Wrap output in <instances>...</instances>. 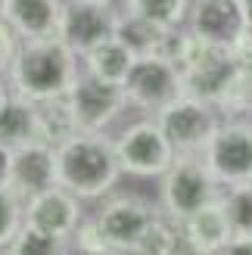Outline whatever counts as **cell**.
Wrapping results in <instances>:
<instances>
[{
	"instance_id": "obj_1",
	"label": "cell",
	"mask_w": 252,
	"mask_h": 255,
	"mask_svg": "<svg viewBox=\"0 0 252 255\" xmlns=\"http://www.w3.org/2000/svg\"><path fill=\"white\" fill-rule=\"evenodd\" d=\"M78 75H81L78 53L59 34H47V37H22L16 56L6 69V81L12 94L37 103L47 97L69 94Z\"/></svg>"
},
{
	"instance_id": "obj_2",
	"label": "cell",
	"mask_w": 252,
	"mask_h": 255,
	"mask_svg": "<svg viewBox=\"0 0 252 255\" xmlns=\"http://www.w3.org/2000/svg\"><path fill=\"white\" fill-rule=\"evenodd\" d=\"M56 177L59 184L81 199H103L122 177L116 137L103 131H75L56 143Z\"/></svg>"
},
{
	"instance_id": "obj_3",
	"label": "cell",
	"mask_w": 252,
	"mask_h": 255,
	"mask_svg": "<svg viewBox=\"0 0 252 255\" xmlns=\"http://www.w3.org/2000/svg\"><path fill=\"white\" fill-rule=\"evenodd\" d=\"M224 187L209 171L203 152H181L171 162V168L162 174V187H159L162 212H168L178 221H184L196 209H203L206 202L218 199Z\"/></svg>"
},
{
	"instance_id": "obj_4",
	"label": "cell",
	"mask_w": 252,
	"mask_h": 255,
	"mask_svg": "<svg viewBox=\"0 0 252 255\" xmlns=\"http://www.w3.org/2000/svg\"><path fill=\"white\" fill-rule=\"evenodd\" d=\"M153 119L165 131V137L171 140L178 156L181 152H203L212 134L218 131V125L224 122L218 106H212L199 97H190V94H178Z\"/></svg>"
},
{
	"instance_id": "obj_5",
	"label": "cell",
	"mask_w": 252,
	"mask_h": 255,
	"mask_svg": "<svg viewBox=\"0 0 252 255\" xmlns=\"http://www.w3.org/2000/svg\"><path fill=\"white\" fill-rule=\"evenodd\" d=\"M116 152H119L122 171L137 177H162L171 168V162L178 159L171 140L165 137L156 119H140L128 125L116 137Z\"/></svg>"
},
{
	"instance_id": "obj_6",
	"label": "cell",
	"mask_w": 252,
	"mask_h": 255,
	"mask_svg": "<svg viewBox=\"0 0 252 255\" xmlns=\"http://www.w3.org/2000/svg\"><path fill=\"white\" fill-rule=\"evenodd\" d=\"M203 159L221 187L252 181V122L224 119L206 143Z\"/></svg>"
},
{
	"instance_id": "obj_7",
	"label": "cell",
	"mask_w": 252,
	"mask_h": 255,
	"mask_svg": "<svg viewBox=\"0 0 252 255\" xmlns=\"http://www.w3.org/2000/svg\"><path fill=\"white\" fill-rule=\"evenodd\" d=\"M122 12H116L112 0H62L59 37L78 56L91 53L94 47L116 37Z\"/></svg>"
},
{
	"instance_id": "obj_8",
	"label": "cell",
	"mask_w": 252,
	"mask_h": 255,
	"mask_svg": "<svg viewBox=\"0 0 252 255\" xmlns=\"http://www.w3.org/2000/svg\"><path fill=\"white\" fill-rule=\"evenodd\" d=\"M122 91H125L128 106H137L140 112H153L156 116L165 103H171L178 94H184V84H181L178 66L168 56L153 53V56H137Z\"/></svg>"
},
{
	"instance_id": "obj_9",
	"label": "cell",
	"mask_w": 252,
	"mask_h": 255,
	"mask_svg": "<svg viewBox=\"0 0 252 255\" xmlns=\"http://www.w3.org/2000/svg\"><path fill=\"white\" fill-rule=\"evenodd\" d=\"M156 209L149 206L143 196L137 193H122V196H109L100 212L94 215L103 237L109 240V246L116 255H131L137 252V243L143 240L149 221L156 218Z\"/></svg>"
},
{
	"instance_id": "obj_10",
	"label": "cell",
	"mask_w": 252,
	"mask_h": 255,
	"mask_svg": "<svg viewBox=\"0 0 252 255\" xmlns=\"http://www.w3.org/2000/svg\"><path fill=\"white\" fill-rule=\"evenodd\" d=\"M69 103L72 112L78 119L81 131H106V128L119 119V112L128 106L125 100V91L119 84H109V81H100L94 75L81 72L75 84L69 87Z\"/></svg>"
},
{
	"instance_id": "obj_11",
	"label": "cell",
	"mask_w": 252,
	"mask_h": 255,
	"mask_svg": "<svg viewBox=\"0 0 252 255\" xmlns=\"http://www.w3.org/2000/svg\"><path fill=\"white\" fill-rule=\"evenodd\" d=\"M240 66L243 62L234 56L231 47L212 44L196 66L181 72L184 94L199 97V100H206V103H212V106H221L224 97H228V91H231V84H234V78H237V72H240Z\"/></svg>"
},
{
	"instance_id": "obj_12",
	"label": "cell",
	"mask_w": 252,
	"mask_h": 255,
	"mask_svg": "<svg viewBox=\"0 0 252 255\" xmlns=\"http://www.w3.org/2000/svg\"><path fill=\"white\" fill-rule=\"evenodd\" d=\"M81 221H84L81 196H75L72 190H66L62 184H53V187H47L41 193L25 199V224L41 227L47 234L72 240Z\"/></svg>"
},
{
	"instance_id": "obj_13",
	"label": "cell",
	"mask_w": 252,
	"mask_h": 255,
	"mask_svg": "<svg viewBox=\"0 0 252 255\" xmlns=\"http://www.w3.org/2000/svg\"><path fill=\"white\" fill-rule=\"evenodd\" d=\"M184 25L209 44L234 47L246 25V12L240 0H193Z\"/></svg>"
},
{
	"instance_id": "obj_14",
	"label": "cell",
	"mask_w": 252,
	"mask_h": 255,
	"mask_svg": "<svg viewBox=\"0 0 252 255\" xmlns=\"http://www.w3.org/2000/svg\"><path fill=\"white\" fill-rule=\"evenodd\" d=\"M59 184L56 177V146L34 140L19 149H12V171H9V187L22 199H28L41 190Z\"/></svg>"
},
{
	"instance_id": "obj_15",
	"label": "cell",
	"mask_w": 252,
	"mask_h": 255,
	"mask_svg": "<svg viewBox=\"0 0 252 255\" xmlns=\"http://www.w3.org/2000/svg\"><path fill=\"white\" fill-rule=\"evenodd\" d=\"M181 227H184V240H187V252L190 255H221L228 240L234 237V224L228 218L221 196L206 202L193 215H187Z\"/></svg>"
},
{
	"instance_id": "obj_16",
	"label": "cell",
	"mask_w": 252,
	"mask_h": 255,
	"mask_svg": "<svg viewBox=\"0 0 252 255\" xmlns=\"http://www.w3.org/2000/svg\"><path fill=\"white\" fill-rule=\"evenodd\" d=\"M62 0H9L6 22L16 28L19 37H47L59 34Z\"/></svg>"
},
{
	"instance_id": "obj_17",
	"label": "cell",
	"mask_w": 252,
	"mask_h": 255,
	"mask_svg": "<svg viewBox=\"0 0 252 255\" xmlns=\"http://www.w3.org/2000/svg\"><path fill=\"white\" fill-rule=\"evenodd\" d=\"M34 140H41L34 100L12 94L0 106V143L9 146V149H19L25 143H34Z\"/></svg>"
},
{
	"instance_id": "obj_18",
	"label": "cell",
	"mask_w": 252,
	"mask_h": 255,
	"mask_svg": "<svg viewBox=\"0 0 252 255\" xmlns=\"http://www.w3.org/2000/svg\"><path fill=\"white\" fill-rule=\"evenodd\" d=\"M134 62H137L134 50L125 41H119V37H109L100 47H94L91 53H84V72L100 78V81L122 87L125 78H128V72L134 69Z\"/></svg>"
},
{
	"instance_id": "obj_19",
	"label": "cell",
	"mask_w": 252,
	"mask_h": 255,
	"mask_svg": "<svg viewBox=\"0 0 252 255\" xmlns=\"http://www.w3.org/2000/svg\"><path fill=\"white\" fill-rule=\"evenodd\" d=\"M168 31L171 28H165V25H159L153 19L125 12V16L119 19L116 37L134 50V56H153V53H162V47H165V41H168Z\"/></svg>"
},
{
	"instance_id": "obj_20",
	"label": "cell",
	"mask_w": 252,
	"mask_h": 255,
	"mask_svg": "<svg viewBox=\"0 0 252 255\" xmlns=\"http://www.w3.org/2000/svg\"><path fill=\"white\" fill-rule=\"evenodd\" d=\"M34 106H37V128H41V140H44V143H53L56 146L66 137H72L75 131H81L66 94L37 100Z\"/></svg>"
},
{
	"instance_id": "obj_21",
	"label": "cell",
	"mask_w": 252,
	"mask_h": 255,
	"mask_svg": "<svg viewBox=\"0 0 252 255\" xmlns=\"http://www.w3.org/2000/svg\"><path fill=\"white\" fill-rule=\"evenodd\" d=\"M181 252H187V240H184L181 221L171 218L168 212H159L156 218L149 221L143 240L137 243V255H181Z\"/></svg>"
},
{
	"instance_id": "obj_22",
	"label": "cell",
	"mask_w": 252,
	"mask_h": 255,
	"mask_svg": "<svg viewBox=\"0 0 252 255\" xmlns=\"http://www.w3.org/2000/svg\"><path fill=\"white\" fill-rule=\"evenodd\" d=\"M6 252L9 255H66L69 252V240L56 237V234H47L41 227L22 224L19 234L12 237V243L6 246Z\"/></svg>"
},
{
	"instance_id": "obj_23",
	"label": "cell",
	"mask_w": 252,
	"mask_h": 255,
	"mask_svg": "<svg viewBox=\"0 0 252 255\" xmlns=\"http://www.w3.org/2000/svg\"><path fill=\"white\" fill-rule=\"evenodd\" d=\"M190 3L193 0H125V12L153 19L159 25H165V28H181L187 22Z\"/></svg>"
},
{
	"instance_id": "obj_24",
	"label": "cell",
	"mask_w": 252,
	"mask_h": 255,
	"mask_svg": "<svg viewBox=\"0 0 252 255\" xmlns=\"http://www.w3.org/2000/svg\"><path fill=\"white\" fill-rule=\"evenodd\" d=\"M224 209L234 224V234H252V181L224 187Z\"/></svg>"
},
{
	"instance_id": "obj_25",
	"label": "cell",
	"mask_w": 252,
	"mask_h": 255,
	"mask_svg": "<svg viewBox=\"0 0 252 255\" xmlns=\"http://www.w3.org/2000/svg\"><path fill=\"white\" fill-rule=\"evenodd\" d=\"M22 224H25V199L12 187H0V252H6Z\"/></svg>"
},
{
	"instance_id": "obj_26",
	"label": "cell",
	"mask_w": 252,
	"mask_h": 255,
	"mask_svg": "<svg viewBox=\"0 0 252 255\" xmlns=\"http://www.w3.org/2000/svg\"><path fill=\"white\" fill-rule=\"evenodd\" d=\"M224 119H243V116H252V66H240L237 78L231 84L224 103L218 106Z\"/></svg>"
},
{
	"instance_id": "obj_27",
	"label": "cell",
	"mask_w": 252,
	"mask_h": 255,
	"mask_svg": "<svg viewBox=\"0 0 252 255\" xmlns=\"http://www.w3.org/2000/svg\"><path fill=\"white\" fill-rule=\"evenodd\" d=\"M72 240H75V249L84 252V255H116L112 246H109V240L103 237V231H100L97 218H84Z\"/></svg>"
},
{
	"instance_id": "obj_28",
	"label": "cell",
	"mask_w": 252,
	"mask_h": 255,
	"mask_svg": "<svg viewBox=\"0 0 252 255\" xmlns=\"http://www.w3.org/2000/svg\"><path fill=\"white\" fill-rule=\"evenodd\" d=\"M19 41L22 37L16 34V28H12L6 19H0V75H6L9 62H12V56H16V50H19Z\"/></svg>"
},
{
	"instance_id": "obj_29",
	"label": "cell",
	"mask_w": 252,
	"mask_h": 255,
	"mask_svg": "<svg viewBox=\"0 0 252 255\" xmlns=\"http://www.w3.org/2000/svg\"><path fill=\"white\" fill-rule=\"evenodd\" d=\"M234 56L243 62V66H252V22L243 25V31L237 34V41H234Z\"/></svg>"
},
{
	"instance_id": "obj_30",
	"label": "cell",
	"mask_w": 252,
	"mask_h": 255,
	"mask_svg": "<svg viewBox=\"0 0 252 255\" xmlns=\"http://www.w3.org/2000/svg\"><path fill=\"white\" fill-rule=\"evenodd\" d=\"M221 255H252V234H234Z\"/></svg>"
},
{
	"instance_id": "obj_31",
	"label": "cell",
	"mask_w": 252,
	"mask_h": 255,
	"mask_svg": "<svg viewBox=\"0 0 252 255\" xmlns=\"http://www.w3.org/2000/svg\"><path fill=\"white\" fill-rule=\"evenodd\" d=\"M9 171H12V149L0 143V187H9Z\"/></svg>"
},
{
	"instance_id": "obj_32",
	"label": "cell",
	"mask_w": 252,
	"mask_h": 255,
	"mask_svg": "<svg viewBox=\"0 0 252 255\" xmlns=\"http://www.w3.org/2000/svg\"><path fill=\"white\" fill-rule=\"evenodd\" d=\"M9 97H12V87H9V81H6V75H0V106H3Z\"/></svg>"
},
{
	"instance_id": "obj_33",
	"label": "cell",
	"mask_w": 252,
	"mask_h": 255,
	"mask_svg": "<svg viewBox=\"0 0 252 255\" xmlns=\"http://www.w3.org/2000/svg\"><path fill=\"white\" fill-rule=\"evenodd\" d=\"M243 3V12H246V22H252V0H240Z\"/></svg>"
},
{
	"instance_id": "obj_34",
	"label": "cell",
	"mask_w": 252,
	"mask_h": 255,
	"mask_svg": "<svg viewBox=\"0 0 252 255\" xmlns=\"http://www.w3.org/2000/svg\"><path fill=\"white\" fill-rule=\"evenodd\" d=\"M6 3L9 0H0V19H6Z\"/></svg>"
}]
</instances>
